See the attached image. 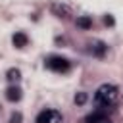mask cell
<instances>
[{"label":"cell","instance_id":"1","mask_svg":"<svg viewBox=\"0 0 123 123\" xmlns=\"http://www.w3.org/2000/svg\"><path fill=\"white\" fill-rule=\"evenodd\" d=\"M117 96H119L117 86L106 83V85L98 86V90H96V94H94V104H96L98 108H110V106L117 100Z\"/></svg>","mask_w":123,"mask_h":123},{"label":"cell","instance_id":"2","mask_svg":"<svg viewBox=\"0 0 123 123\" xmlns=\"http://www.w3.org/2000/svg\"><path fill=\"white\" fill-rule=\"evenodd\" d=\"M44 65H46L48 69H52V71L63 73V71L69 69V60H65V58H62V56H50V58L44 62Z\"/></svg>","mask_w":123,"mask_h":123},{"label":"cell","instance_id":"3","mask_svg":"<svg viewBox=\"0 0 123 123\" xmlns=\"http://www.w3.org/2000/svg\"><path fill=\"white\" fill-rule=\"evenodd\" d=\"M37 123H62V113L56 110H42L37 115Z\"/></svg>","mask_w":123,"mask_h":123},{"label":"cell","instance_id":"4","mask_svg":"<svg viewBox=\"0 0 123 123\" xmlns=\"http://www.w3.org/2000/svg\"><path fill=\"white\" fill-rule=\"evenodd\" d=\"M19 98H21V88H19V86H10V88L6 90V100L17 102Z\"/></svg>","mask_w":123,"mask_h":123},{"label":"cell","instance_id":"5","mask_svg":"<svg viewBox=\"0 0 123 123\" xmlns=\"http://www.w3.org/2000/svg\"><path fill=\"white\" fill-rule=\"evenodd\" d=\"M90 52H92L94 56L102 58V56L106 54V44H104V42H100V40H96V42H92V44H90Z\"/></svg>","mask_w":123,"mask_h":123},{"label":"cell","instance_id":"6","mask_svg":"<svg viewBox=\"0 0 123 123\" xmlns=\"http://www.w3.org/2000/svg\"><path fill=\"white\" fill-rule=\"evenodd\" d=\"M12 40H13V44H15L17 48H23V46H27V42H29V38H27V35H25V33H15Z\"/></svg>","mask_w":123,"mask_h":123},{"label":"cell","instance_id":"7","mask_svg":"<svg viewBox=\"0 0 123 123\" xmlns=\"http://www.w3.org/2000/svg\"><path fill=\"white\" fill-rule=\"evenodd\" d=\"M6 77H8L10 83H17V81L21 79V73H19V69H10V71L6 73Z\"/></svg>","mask_w":123,"mask_h":123},{"label":"cell","instance_id":"8","mask_svg":"<svg viewBox=\"0 0 123 123\" xmlns=\"http://www.w3.org/2000/svg\"><path fill=\"white\" fill-rule=\"evenodd\" d=\"M90 25H92V19H90V17H86V15H85V17H77V27L88 29Z\"/></svg>","mask_w":123,"mask_h":123},{"label":"cell","instance_id":"9","mask_svg":"<svg viewBox=\"0 0 123 123\" xmlns=\"http://www.w3.org/2000/svg\"><path fill=\"white\" fill-rule=\"evenodd\" d=\"M88 123H111L106 115H100V113H96V115H92L90 119H88Z\"/></svg>","mask_w":123,"mask_h":123},{"label":"cell","instance_id":"10","mask_svg":"<svg viewBox=\"0 0 123 123\" xmlns=\"http://www.w3.org/2000/svg\"><path fill=\"white\" fill-rule=\"evenodd\" d=\"M75 102H77V104H85V102H86V94H85V92H79V94L75 96Z\"/></svg>","mask_w":123,"mask_h":123},{"label":"cell","instance_id":"11","mask_svg":"<svg viewBox=\"0 0 123 123\" xmlns=\"http://www.w3.org/2000/svg\"><path fill=\"white\" fill-rule=\"evenodd\" d=\"M10 123H21V113H13L10 117Z\"/></svg>","mask_w":123,"mask_h":123},{"label":"cell","instance_id":"12","mask_svg":"<svg viewBox=\"0 0 123 123\" xmlns=\"http://www.w3.org/2000/svg\"><path fill=\"white\" fill-rule=\"evenodd\" d=\"M104 21H106L108 25H113V17H110V15H106V17H104Z\"/></svg>","mask_w":123,"mask_h":123}]
</instances>
